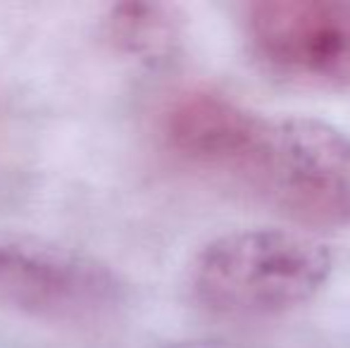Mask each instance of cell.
<instances>
[{"mask_svg": "<svg viewBox=\"0 0 350 348\" xmlns=\"http://www.w3.org/2000/svg\"><path fill=\"white\" fill-rule=\"evenodd\" d=\"M165 348H248V346L226 339H191V341H176V344H170Z\"/></svg>", "mask_w": 350, "mask_h": 348, "instance_id": "cell-7", "label": "cell"}, {"mask_svg": "<svg viewBox=\"0 0 350 348\" xmlns=\"http://www.w3.org/2000/svg\"><path fill=\"white\" fill-rule=\"evenodd\" d=\"M265 117L212 88H191L162 117L165 141L186 163L221 172H243Z\"/></svg>", "mask_w": 350, "mask_h": 348, "instance_id": "cell-5", "label": "cell"}, {"mask_svg": "<svg viewBox=\"0 0 350 348\" xmlns=\"http://www.w3.org/2000/svg\"><path fill=\"white\" fill-rule=\"evenodd\" d=\"M327 243L277 227L215 237L191 265V291L212 315L231 320L279 317L310 303L332 279Z\"/></svg>", "mask_w": 350, "mask_h": 348, "instance_id": "cell-1", "label": "cell"}, {"mask_svg": "<svg viewBox=\"0 0 350 348\" xmlns=\"http://www.w3.org/2000/svg\"><path fill=\"white\" fill-rule=\"evenodd\" d=\"M126 298L120 274L100 258L27 229L0 227V306L53 325L112 317Z\"/></svg>", "mask_w": 350, "mask_h": 348, "instance_id": "cell-3", "label": "cell"}, {"mask_svg": "<svg viewBox=\"0 0 350 348\" xmlns=\"http://www.w3.org/2000/svg\"><path fill=\"white\" fill-rule=\"evenodd\" d=\"M105 34L122 55L146 65H162L179 53L186 36V17L172 3L129 0L110 8Z\"/></svg>", "mask_w": 350, "mask_h": 348, "instance_id": "cell-6", "label": "cell"}, {"mask_svg": "<svg viewBox=\"0 0 350 348\" xmlns=\"http://www.w3.org/2000/svg\"><path fill=\"white\" fill-rule=\"evenodd\" d=\"M245 38L265 72L293 86L350 88L348 0H258L245 8Z\"/></svg>", "mask_w": 350, "mask_h": 348, "instance_id": "cell-4", "label": "cell"}, {"mask_svg": "<svg viewBox=\"0 0 350 348\" xmlns=\"http://www.w3.org/2000/svg\"><path fill=\"white\" fill-rule=\"evenodd\" d=\"M241 179L308 227H350V136L314 117H265Z\"/></svg>", "mask_w": 350, "mask_h": 348, "instance_id": "cell-2", "label": "cell"}]
</instances>
